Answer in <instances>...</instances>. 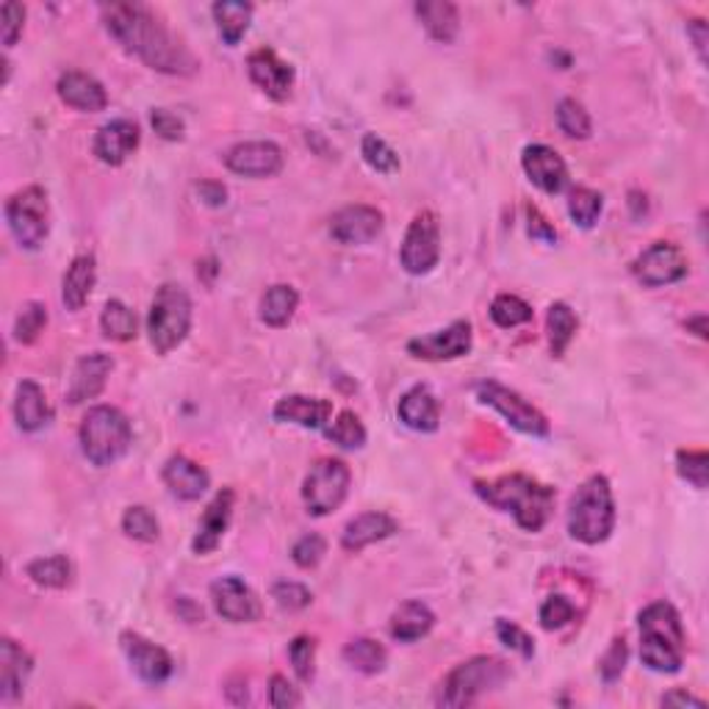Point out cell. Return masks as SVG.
<instances>
[{"label":"cell","mask_w":709,"mask_h":709,"mask_svg":"<svg viewBox=\"0 0 709 709\" xmlns=\"http://www.w3.org/2000/svg\"><path fill=\"white\" fill-rule=\"evenodd\" d=\"M101 14L108 34L150 70L167 75H194L200 70L194 54L142 3H106Z\"/></svg>","instance_id":"cell-1"},{"label":"cell","mask_w":709,"mask_h":709,"mask_svg":"<svg viewBox=\"0 0 709 709\" xmlns=\"http://www.w3.org/2000/svg\"><path fill=\"white\" fill-rule=\"evenodd\" d=\"M480 499L491 507L510 513L516 524L527 532H541L555 513L557 491L552 485L537 483L530 474H507V477L491 480V483H474Z\"/></svg>","instance_id":"cell-2"},{"label":"cell","mask_w":709,"mask_h":709,"mask_svg":"<svg viewBox=\"0 0 709 709\" xmlns=\"http://www.w3.org/2000/svg\"><path fill=\"white\" fill-rule=\"evenodd\" d=\"M640 660L654 674H680L685 665V626L671 602H654L640 613Z\"/></svg>","instance_id":"cell-3"},{"label":"cell","mask_w":709,"mask_h":709,"mask_svg":"<svg viewBox=\"0 0 709 709\" xmlns=\"http://www.w3.org/2000/svg\"><path fill=\"white\" fill-rule=\"evenodd\" d=\"M615 530V496L610 480L593 474L584 480L568 505V532L584 546H599Z\"/></svg>","instance_id":"cell-4"},{"label":"cell","mask_w":709,"mask_h":709,"mask_svg":"<svg viewBox=\"0 0 709 709\" xmlns=\"http://www.w3.org/2000/svg\"><path fill=\"white\" fill-rule=\"evenodd\" d=\"M78 444L92 465H114L126 458L133 444V429L126 413L111 405H95L78 427Z\"/></svg>","instance_id":"cell-5"},{"label":"cell","mask_w":709,"mask_h":709,"mask_svg":"<svg viewBox=\"0 0 709 709\" xmlns=\"http://www.w3.org/2000/svg\"><path fill=\"white\" fill-rule=\"evenodd\" d=\"M510 680V665L499 657H471V660L460 662L444 676L441 687L436 693L438 707L460 709L471 707L485 693L496 690Z\"/></svg>","instance_id":"cell-6"},{"label":"cell","mask_w":709,"mask_h":709,"mask_svg":"<svg viewBox=\"0 0 709 709\" xmlns=\"http://www.w3.org/2000/svg\"><path fill=\"white\" fill-rule=\"evenodd\" d=\"M191 330V299L186 288L175 283H164L155 292L153 305L147 314V335L150 344L158 355H169L186 341Z\"/></svg>","instance_id":"cell-7"},{"label":"cell","mask_w":709,"mask_h":709,"mask_svg":"<svg viewBox=\"0 0 709 709\" xmlns=\"http://www.w3.org/2000/svg\"><path fill=\"white\" fill-rule=\"evenodd\" d=\"M7 222L23 250H39L50 233V203L43 186H25L7 200Z\"/></svg>","instance_id":"cell-8"},{"label":"cell","mask_w":709,"mask_h":709,"mask_svg":"<svg viewBox=\"0 0 709 709\" xmlns=\"http://www.w3.org/2000/svg\"><path fill=\"white\" fill-rule=\"evenodd\" d=\"M350 465L339 458H322L310 465V471L305 474L303 483V501L308 507L310 516H322L335 513L341 505H344L346 494H350Z\"/></svg>","instance_id":"cell-9"},{"label":"cell","mask_w":709,"mask_h":709,"mask_svg":"<svg viewBox=\"0 0 709 709\" xmlns=\"http://www.w3.org/2000/svg\"><path fill=\"white\" fill-rule=\"evenodd\" d=\"M477 400L483 402V405L494 407V411L499 413V416L505 418L510 427L519 429V433H524V436L546 438L548 433H552V424H548V418L543 416V413L537 411L532 402H527L519 391L501 386V382H496V380L480 382Z\"/></svg>","instance_id":"cell-10"},{"label":"cell","mask_w":709,"mask_h":709,"mask_svg":"<svg viewBox=\"0 0 709 709\" xmlns=\"http://www.w3.org/2000/svg\"><path fill=\"white\" fill-rule=\"evenodd\" d=\"M402 269L413 277L429 274L441 261V225L433 211H418L407 225L405 241L400 250Z\"/></svg>","instance_id":"cell-11"},{"label":"cell","mask_w":709,"mask_h":709,"mask_svg":"<svg viewBox=\"0 0 709 709\" xmlns=\"http://www.w3.org/2000/svg\"><path fill=\"white\" fill-rule=\"evenodd\" d=\"M633 274L646 288L674 286L687 277V258L671 241H654L635 258Z\"/></svg>","instance_id":"cell-12"},{"label":"cell","mask_w":709,"mask_h":709,"mask_svg":"<svg viewBox=\"0 0 709 709\" xmlns=\"http://www.w3.org/2000/svg\"><path fill=\"white\" fill-rule=\"evenodd\" d=\"M214 610L231 624H252L261 618V599L256 590L239 577H222L211 584Z\"/></svg>","instance_id":"cell-13"},{"label":"cell","mask_w":709,"mask_h":709,"mask_svg":"<svg viewBox=\"0 0 709 709\" xmlns=\"http://www.w3.org/2000/svg\"><path fill=\"white\" fill-rule=\"evenodd\" d=\"M471 344H474L471 324L465 322V319H458V322H452L449 328L411 339L407 341V352L418 361H454L469 355Z\"/></svg>","instance_id":"cell-14"},{"label":"cell","mask_w":709,"mask_h":709,"mask_svg":"<svg viewBox=\"0 0 709 709\" xmlns=\"http://www.w3.org/2000/svg\"><path fill=\"white\" fill-rule=\"evenodd\" d=\"M120 646L126 651L128 662L137 671V676L147 685H164V682L173 676L175 662L169 657L167 649L162 646H155L153 640L142 638L139 633H122L120 635Z\"/></svg>","instance_id":"cell-15"},{"label":"cell","mask_w":709,"mask_h":709,"mask_svg":"<svg viewBox=\"0 0 709 709\" xmlns=\"http://www.w3.org/2000/svg\"><path fill=\"white\" fill-rule=\"evenodd\" d=\"M225 167L245 178H274L283 169V150L274 142H241L225 153Z\"/></svg>","instance_id":"cell-16"},{"label":"cell","mask_w":709,"mask_h":709,"mask_svg":"<svg viewBox=\"0 0 709 709\" xmlns=\"http://www.w3.org/2000/svg\"><path fill=\"white\" fill-rule=\"evenodd\" d=\"M247 72L250 81L272 101H286L292 95L294 86V67L288 61H283L281 56L274 54L272 48H258L256 54H250L247 59Z\"/></svg>","instance_id":"cell-17"},{"label":"cell","mask_w":709,"mask_h":709,"mask_svg":"<svg viewBox=\"0 0 709 709\" xmlns=\"http://www.w3.org/2000/svg\"><path fill=\"white\" fill-rule=\"evenodd\" d=\"M382 211L371 205H346L330 220V236L339 245H369L382 233Z\"/></svg>","instance_id":"cell-18"},{"label":"cell","mask_w":709,"mask_h":709,"mask_svg":"<svg viewBox=\"0 0 709 709\" xmlns=\"http://www.w3.org/2000/svg\"><path fill=\"white\" fill-rule=\"evenodd\" d=\"M114 371V358L106 352H90L78 361L67 386V402L70 405H84V402L97 400L106 388L108 375Z\"/></svg>","instance_id":"cell-19"},{"label":"cell","mask_w":709,"mask_h":709,"mask_svg":"<svg viewBox=\"0 0 709 709\" xmlns=\"http://www.w3.org/2000/svg\"><path fill=\"white\" fill-rule=\"evenodd\" d=\"M521 167L527 178L546 194H560L568 186V167L563 155L552 150L548 144H530L521 153Z\"/></svg>","instance_id":"cell-20"},{"label":"cell","mask_w":709,"mask_h":709,"mask_svg":"<svg viewBox=\"0 0 709 709\" xmlns=\"http://www.w3.org/2000/svg\"><path fill=\"white\" fill-rule=\"evenodd\" d=\"M139 142H142V133H139L137 122L111 120L95 133L92 150H95L97 162L108 164V167H122L137 153Z\"/></svg>","instance_id":"cell-21"},{"label":"cell","mask_w":709,"mask_h":709,"mask_svg":"<svg viewBox=\"0 0 709 709\" xmlns=\"http://www.w3.org/2000/svg\"><path fill=\"white\" fill-rule=\"evenodd\" d=\"M233 505H236V491L222 488L214 499L209 501V507L203 510V519L197 524V535L191 541L194 555H211L225 537L227 527L233 519Z\"/></svg>","instance_id":"cell-22"},{"label":"cell","mask_w":709,"mask_h":709,"mask_svg":"<svg viewBox=\"0 0 709 709\" xmlns=\"http://www.w3.org/2000/svg\"><path fill=\"white\" fill-rule=\"evenodd\" d=\"M162 480L169 488V494L180 501H197L211 488L209 471L200 463H194V460L186 458V454H173L164 463Z\"/></svg>","instance_id":"cell-23"},{"label":"cell","mask_w":709,"mask_h":709,"mask_svg":"<svg viewBox=\"0 0 709 709\" xmlns=\"http://www.w3.org/2000/svg\"><path fill=\"white\" fill-rule=\"evenodd\" d=\"M31 671H34V660L28 651L12 638L0 640V701H17L25 693Z\"/></svg>","instance_id":"cell-24"},{"label":"cell","mask_w":709,"mask_h":709,"mask_svg":"<svg viewBox=\"0 0 709 709\" xmlns=\"http://www.w3.org/2000/svg\"><path fill=\"white\" fill-rule=\"evenodd\" d=\"M56 92H59L61 103H67L75 111H86V114H97L108 106V95L103 90V84L97 81L95 75L81 70H70L59 78V84H56Z\"/></svg>","instance_id":"cell-25"},{"label":"cell","mask_w":709,"mask_h":709,"mask_svg":"<svg viewBox=\"0 0 709 709\" xmlns=\"http://www.w3.org/2000/svg\"><path fill=\"white\" fill-rule=\"evenodd\" d=\"M397 530H400V524H397L393 516L382 513V510H369V513L355 516V519L344 527V532H341V546H344V552L358 555V552H364L371 543H380L386 541V537L397 535Z\"/></svg>","instance_id":"cell-26"},{"label":"cell","mask_w":709,"mask_h":709,"mask_svg":"<svg viewBox=\"0 0 709 709\" xmlns=\"http://www.w3.org/2000/svg\"><path fill=\"white\" fill-rule=\"evenodd\" d=\"M397 416L413 433H436L441 427V405L427 386H413L400 397Z\"/></svg>","instance_id":"cell-27"},{"label":"cell","mask_w":709,"mask_h":709,"mask_svg":"<svg viewBox=\"0 0 709 709\" xmlns=\"http://www.w3.org/2000/svg\"><path fill=\"white\" fill-rule=\"evenodd\" d=\"M272 416L283 424H297L303 429H324L330 416H333V402L322 400V397H303V393H292L283 397L274 405Z\"/></svg>","instance_id":"cell-28"},{"label":"cell","mask_w":709,"mask_h":709,"mask_svg":"<svg viewBox=\"0 0 709 709\" xmlns=\"http://www.w3.org/2000/svg\"><path fill=\"white\" fill-rule=\"evenodd\" d=\"M14 418H17V427L23 433H39L43 427H48L50 418H54V407H50L48 393L39 382H20L17 393H14Z\"/></svg>","instance_id":"cell-29"},{"label":"cell","mask_w":709,"mask_h":709,"mask_svg":"<svg viewBox=\"0 0 709 709\" xmlns=\"http://www.w3.org/2000/svg\"><path fill=\"white\" fill-rule=\"evenodd\" d=\"M97 281V263L92 256H78L67 267L64 281H61V299L67 310H81L92 297V288Z\"/></svg>","instance_id":"cell-30"},{"label":"cell","mask_w":709,"mask_h":709,"mask_svg":"<svg viewBox=\"0 0 709 709\" xmlns=\"http://www.w3.org/2000/svg\"><path fill=\"white\" fill-rule=\"evenodd\" d=\"M436 626V613L424 602H405L397 607L391 615V638L400 643H416V640L427 638Z\"/></svg>","instance_id":"cell-31"},{"label":"cell","mask_w":709,"mask_h":709,"mask_svg":"<svg viewBox=\"0 0 709 709\" xmlns=\"http://www.w3.org/2000/svg\"><path fill=\"white\" fill-rule=\"evenodd\" d=\"M416 17L422 20L429 39H436L441 45L454 43V36L460 31V12L454 3H449V0H422V3H416Z\"/></svg>","instance_id":"cell-32"},{"label":"cell","mask_w":709,"mask_h":709,"mask_svg":"<svg viewBox=\"0 0 709 709\" xmlns=\"http://www.w3.org/2000/svg\"><path fill=\"white\" fill-rule=\"evenodd\" d=\"M297 288L288 286V283H277V286L263 292L261 303H258V317H261V322L269 324V328H286L294 319V314H297Z\"/></svg>","instance_id":"cell-33"},{"label":"cell","mask_w":709,"mask_h":709,"mask_svg":"<svg viewBox=\"0 0 709 709\" xmlns=\"http://www.w3.org/2000/svg\"><path fill=\"white\" fill-rule=\"evenodd\" d=\"M214 23L225 45H239L245 34L250 31L252 23V3H241V0H220L211 7Z\"/></svg>","instance_id":"cell-34"},{"label":"cell","mask_w":709,"mask_h":709,"mask_svg":"<svg viewBox=\"0 0 709 709\" xmlns=\"http://www.w3.org/2000/svg\"><path fill=\"white\" fill-rule=\"evenodd\" d=\"M577 328H579L577 314H574L566 303L548 305L546 333H548V346H552V355H555V358H563V355H566L574 335H577Z\"/></svg>","instance_id":"cell-35"},{"label":"cell","mask_w":709,"mask_h":709,"mask_svg":"<svg viewBox=\"0 0 709 709\" xmlns=\"http://www.w3.org/2000/svg\"><path fill=\"white\" fill-rule=\"evenodd\" d=\"M25 574L34 584L50 590H64L72 584V563L64 555H50V557H36L25 566Z\"/></svg>","instance_id":"cell-36"},{"label":"cell","mask_w":709,"mask_h":709,"mask_svg":"<svg viewBox=\"0 0 709 709\" xmlns=\"http://www.w3.org/2000/svg\"><path fill=\"white\" fill-rule=\"evenodd\" d=\"M344 662L352 667V671H358V674L375 676L386 667L388 651L386 646L377 643V640L358 638L344 646Z\"/></svg>","instance_id":"cell-37"},{"label":"cell","mask_w":709,"mask_h":709,"mask_svg":"<svg viewBox=\"0 0 709 709\" xmlns=\"http://www.w3.org/2000/svg\"><path fill=\"white\" fill-rule=\"evenodd\" d=\"M101 330L108 341H120V344L133 341L139 330L137 314L126 303H120V299H108L101 314Z\"/></svg>","instance_id":"cell-38"},{"label":"cell","mask_w":709,"mask_h":709,"mask_svg":"<svg viewBox=\"0 0 709 709\" xmlns=\"http://www.w3.org/2000/svg\"><path fill=\"white\" fill-rule=\"evenodd\" d=\"M604 211V197L599 194L596 189H588V186H577L568 197V214L571 220L577 222L582 231H590V227L596 225L599 216Z\"/></svg>","instance_id":"cell-39"},{"label":"cell","mask_w":709,"mask_h":709,"mask_svg":"<svg viewBox=\"0 0 709 709\" xmlns=\"http://www.w3.org/2000/svg\"><path fill=\"white\" fill-rule=\"evenodd\" d=\"M45 328H48V308H45V303L31 299L20 308L17 319H14V341L25 346L34 344L45 333Z\"/></svg>","instance_id":"cell-40"},{"label":"cell","mask_w":709,"mask_h":709,"mask_svg":"<svg viewBox=\"0 0 709 709\" xmlns=\"http://www.w3.org/2000/svg\"><path fill=\"white\" fill-rule=\"evenodd\" d=\"M491 319H494L496 328L501 330H513L519 324L532 322V308L516 294H499V297L491 303Z\"/></svg>","instance_id":"cell-41"},{"label":"cell","mask_w":709,"mask_h":709,"mask_svg":"<svg viewBox=\"0 0 709 709\" xmlns=\"http://www.w3.org/2000/svg\"><path fill=\"white\" fill-rule=\"evenodd\" d=\"M324 436L341 449H361L366 444V427L352 411H341L335 422L324 427Z\"/></svg>","instance_id":"cell-42"},{"label":"cell","mask_w":709,"mask_h":709,"mask_svg":"<svg viewBox=\"0 0 709 709\" xmlns=\"http://www.w3.org/2000/svg\"><path fill=\"white\" fill-rule=\"evenodd\" d=\"M361 155H364V162L369 164L375 173H400V155H397V150H393L386 139L377 137V133H366L364 142H361Z\"/></svg>","instance_id":"cell-43"},{"label":"cell","mask_w":709,"mask_h":709,"mask_svg":"<svg viewBox=\"0 0 709 709\" xmlns=\"http://www.w3.org/2000/svg\"><path fill=\"white\" fill-rule=\"evenodd\" d=\"M557 126H560V131L566 133L568 139H590V133H593V122H590V114L584 111L582 103H577L574 97H563L560 103H557Z\"/></svg>","instance_id":"cell-44"},{"label":"cell","mask_w":709,"mask_h":709,"mask_svg":"<svg viewBox=\"0 0 709 709\" xmlns=\"http://www.w3.org/2000/svg\"><path fill=\"white\" fill-rule=\"evenodd\" d=\"M122 532L139 543H155L158 535H162V527H158V519L150 513L147 507L133 505L128 507L126 516H122Z\"/></svg>","instance_id":"cell-45"},{"label":"cell","mask_w":709,"mask_h":709,"mask_svg":"<svg viewBox=\"0 0 709 709\" xmlns=\"http://www.w3.org/2000/svg\"><path fill=\"white\" fill-rule=\"evenodd\" d=\"M288 660H292L294 674L303 685L314 682V676H317V640L308 638V635L294 638L288 646Z\"/></svg>","instance_id":"cell-46"},{"label":"cell","mask_w":709,"mask_h":709,"mask_svg":"<svg viewBox=\"0 0 709 709\" xmlns=\"http://www.w3.org/2000/svg\"><path fill=\"white\" fill-rule=\"evenodd\" d=\"M676 471L693 488L704 491L709 483V454L704 449H682L676 454Z\"/></svg>","instance_id":"cell-47"},{"label":"cell","mask_w":709,"mask_h":709,"mask_svg":"<svg viewBox=\"0 0 709 709\" xmlns=\"http://www.w3.org/2000/svg\"><path fill=\"white\" fill-rule=\"evenodd\" d=\"M574 615H577V607H574L571 599L548 596L546 602L541 604V613H537V618H541V626L546 629V633H555V629H563V626L571 624Z\"/></svg>","instance_id":"cell-48"},{"label":"cell","mask_w":709,"mask_h":709,"mask_svg":"<svg viewBox=\"0 0 709 709\" xmlns=\"http://www.w3.org/2000/svg\"><path fill=\"white\" fill-rule=\"evenodd\" d=\"M328 555V541H324L319 532H310V535H303L297 543L292 546V560L297 563L299 568H317L319 563L324 560Z\"/></svg>","instance_id":"cell-49"},{"label":"cell","mask_w":709,"mask_h":709,"mask_svg":"<svg viewBox=\"0 0 709 709\" xmlns=\"http://www.w3.org/2000/svg\"><path fill=\"white\" fill-rule=\"evenodd\" d=\"M496 635H499V640L507 646V649L521 654L524 660H532V657H535V640H532L519 624H513V621H505V618L496 621Z\"/></svg>","instance_id":"cell-50"},{"label":"cell","mask_w":709,"mask_h":709,"mask_svg":"<svg viewBox=\"0 0 709 709\" xmlns=\"http://www.w3.org/2000/svg\"><path fill=\"white\" fill-rule=\"evenodd\" d=\"M23 28H25L23 3H17V0L3 3V9H0V39H3V45H7V48H14L20 36H23Z\"/></svg>","instance_id":"cell-51"},{"label":"cell","mask_w":709,"mask_h":709,"mask_svg":"<svg viewBox=\"0 0 709 709\" xmlns=\"http://www.w3.org/2000/svg\"><path fill=\"white\" fill-rule=\"evenodd\" d=\"M626 660H629L626 640L615 638L613 643H610V649L604 651L602 660H599V674H602V680L607 682V685H613V682L621 680V674H624V667H626Z\"/></svg>","instance_id":"cell-52"},{"label":"cell","mask_w":709,"mask_h":709,"mask_svg":"<svg viewBox=\"0 0 709 709\" xmlns=\"http://www.w3.org/2000/svg\"><path fill=\"white\" fill-rule=\"evenodd\" d=\"M272 599L281 604L283 610H305L310 604V590L299 582H274Z\"/></svg>","instance_id":"cell-53"},{"label":"cell","mask_w":709,"mask_h":709,"mask_svg":"<svg viewBox=\"0 0 709 709\" xmlns=\"http://www.w3.org/2000/svg\"><path fill=\"white\" fill-rule=\"evenodd\" d=\"M269 704H272L274 709H292L303 704V696H299V690L286 676L274 674L272 682H269Z\"/></svg>","instance_id":"cell-54"},{"label":"cell","mask_w":709,"mask_h":709,"mask_svg":"<svg viewBox=\"0 0 709 709\" xmlns=\"http://www.w3.org/2000/svg\"><path fill=\"white\" fill-rule=\"evenodd\" d=\"M150 122H153V131L162 139H167V142H180L186 133L184 120H180L178 114L167 111V108H155V111L150 114Z\"/></svg>","instance_id":"cell-55"},{"label":"cell","mask_w":709,"mask_h":709,"mask_svg":"<svg viewBox=\"0 0 709 709\" xmlns=\"http://www.w3.org/2000/svg\"><path fill=\"white\" fill-rule=\"evenodd\" d=\"M527 214H530V236L532 239H541V241H548V245H555L557 241V231L552 225H548L546 216H541V211L537 209H527Z\"/></svg>","instance_id":"cell-56"},{"label":"cell","mask_w":709,"mask_h":709,"mask_svg":"<svg viewBox=\"0 0 709 709\" xmlns=\"http://www.w3.org/2000/svg\"><path fill=\"white\" fill-rule=\"evenodd\" d=\"M197 194L211 209H220V205L227 203V189L222 184H216V180H200L197 184Z\"/></svg>","instance_id":"cell-57"},{"label":"cell","mask_w":709,"mask_h":709,"mask_svg":"<svg viewBox=\"0 0 709 709\" xmlns=\"http://www.w3.org/2000/svg\"><path fill=\"white\" fill-rule=\"evenodd\" d=\"M660 704L662 707H696V709L707 707V701H704V698L693 696V693H687V690L665 693V696L660 698Z\"/></svg>","instance_id":"cell-58"},{"label":"cell","mask_w":709,"mask_h":709,"mask_svg":"<svg viewBox=\"0 0 709 709\" xmlns=\"http://www.w3.org/2000/svg\"><path fill=\"white\" fill-rule=\"evenodd\" d=\"M687 34L693 36V45H696L698 59H701L704 64V61H707V43H709L707 23H704V20H690V23H687Z\"/></svg>","instance_id":"cell-59"},{"label":"cell","mask_w":709,"mask_h":709,"mask_svg":"<svg viewBox=\"0 0 709 709\" xmlns=\"http://www.w3.org/2000/svg\"><path fill=\"white\" fill-rule=\"evenodd\" d=\"M687 330H693L698 339H707V317H704V314H698V317L687 319Z\"/></svg>","instance_id":"cell-60"}]
</instances>
